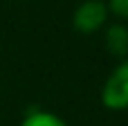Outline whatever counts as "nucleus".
<instances>
[{"label":"nucleus","instance_id":"nucleus-1","mask_svg":"<svg viewBox=\"0 0 128 126\" xmlns=\"http://www.w3.org/2000/svg\"><path fill=\"white\" fill-rule=\"evenodd\" d=\"M101 101L110 110H124L128 108V61L122 63L106 81Z\"/></svg>","mask_w":128,"mask_h":126},{"label":"nucleus","instance_id":"nucleus-2","mask_svg":"<svg viewBox=\"0 0 128 126\" xmlns=\"http://www.w3.org/2000/svg\"><path fill=\"white\" fill-rule=\"evenodd\" d=\"M106 18H108L106 2H101V0H86V2H81L76 7L72 23H74V29H79L83 34H92V32H97L106 23Z\"/></svg>","mask_w":128,"mask_h":126},{"label":"nucleus","instance_id":"nucleus-3","mask_svg":"<svg viewBox=\"0 0 128 126\" xmlns=\"http://www.w3.org/2000/svg\"><path fill=\"white\" fill-rule=\"evenodd\" d=\"M106 47L112 56H126L128 54V29L124 25H112L106 34Z\"/></svg>","mask_w":128,"mask_h":126},{"label":"nucleus","instance_id":"nucleus-4","mask_svg":"<svg viewBox=\"0 0 128 126\" xmlns=\"http://www.w3.org/2000/svg\"><path fill=\"white\" fill-rule=\"evenodd\" d=\"M20 126H65V122L52 113H45V110H32Z\"/></svg>","mask_w":128,"mask_h":126},{"label":"nucleus","instance_id":"nucleus-5","mask_svg":"<svg viewBox=\"0 0 128 126\" xmlns=\"http://www.w3.org/2000/svg\"><path fill=\"white\" fill-rule=\"evenodd\" d=\"M108 11H112L119 18H128V0H108Z\"/></svg>","mask_w":128,"mask_h":126}]
</instances>
